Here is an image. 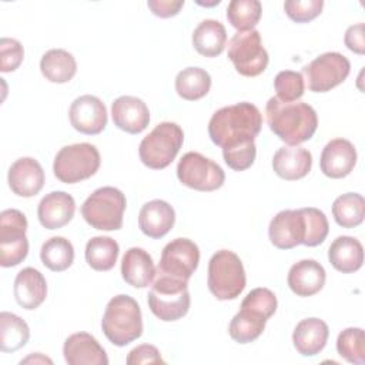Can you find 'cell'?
Masks as SVG:
<instances>
[{
  "label": "cell",
  "instance_id": "obj_1",
  "mask_svg": "<svg viewBox=\"0 0 365 365\" xmlns=\"http://www.w3.org/2000/svg\"><path fill=\"white\" fill-rule=\"evenodd\" d=\"M261 127L262 115L258 107L242 101L217 110L208 123V135L224 150L254 141Z\"/></svg>",
  "mask_w": 365,
  "mask_h": 365
},
{
  "label": "cell",
  "instance_id": "obj_2",
  "mask_svg": "<svg viewBox=\"0 0 365 365\" xmlns=\"http://www.w3.org/2000/svg\"><path fill=\"white\" fill-rule=\"evenodd\" d=\"M265 114L269 130L289 145L308 141L318 127L315 110L302 101L284 103L271 97L265 106Z\"/></svg>",
  "mask_w": 365,
  "mask_h": 365
},
{
  "label": "cell",
  "instance_id": "obj_3",
  "mask_svg": "<svg viewBox=\"0 0 365 365\" xmlns=\"http://www.w3.org/2000/svg\"><path fill=\"white\" fill-rule=\"evenodd\" d=\"M101 329L115 346H125L143 334V318L138 302L125 294L113 297L104 311Z\"/></svg>",
  "mask_w": 365,
  "mask_h": 365
},
{
  "label": "cell",
  "instance_id": "obj_4",
  "mask_svg": "<svg viewBox=\"0 0 365 365\" xmlns=\"http://www.w3.org/2000/svg\"><path fill=\"white\" fill-rule=\"evenodd\" d=\"M147 302L151 312L161 321L170 322L182 318L191 304L188 281L174 278L155 269Z\"/></svg>",
  "mask_w": 365,
  "mask_h": 365
},
{
  "label": "cell",
  "instance_id": "obj_5",
  "mask_svg": "<svg viewBox=\"0 0 365 365\" xmlns=\"http://www.w3.org/2000/svg\"><path fill=\"white\" fill-rule=\"evenodd\" d=\"M208 289L220 299H235L247 284L245 269L240 257L228 250L217 251L208 262Z\"/></svg>",
  "mask_w": 365,
  "mask_h": 365
},
{
  "label": "cell",
  "instance_id": "obj_6",
  "mask_svg": "<svg viewBox=\"0 0 365 365\" xmlns=\"http://www.w3.org/2000/svg\"><path fill=\"white\" fill-rule=\"evenodd\" d=\"M182 143L184 133L178 124L171 121L160 123L141 140L138 147L140 160L148 168L163 170L177 157Z\"/></svg>",
  "mask_w": 365,
  "mask_h": 365
},
{
  "label": "cell",
  "instance_id": "obj_7",
  "mask_svg": "<svg viewBox=\"0 0 365 365\" xmlns=\"http://www.w3.org/2000/svg\"><path fill=\"white\" fill-rule=\"evenodd\" d=\"M127 205L125 195L115 187L97 188L81 205V215L88 225L101 231H115L123 225Z\"/></svg>",
  "mask_w": 365,
  "mask_h": 365
},
{
  "label": "cell",
  "instance_id": "obj_8",
  "mask_svg": "<svg viewBox=\"0 0 365 365\" xmlns=\"http://www.w3.org/2000/svg\"><path fill=\"white\" fill-rule=\"evenodd\" d=\"M100 153L88 143L63 147L54 157L53 171L64 184H76L94 175L100 168Z\"/></svg>",
  "mask_w": 365,
  "mask_h": 365
},
{
  "label": "cell",
  "instance_id": "obj_9",
  "mask_svg": "<svg viewBox=\"0 0 365 365\" xmlns=\"http://www.w3.org/2000/svg\"><path fill=\"white\" fill-rule=\"evenodd\" d=\"M228 58L241 76H259L268 66V53L259 31L255 29L237 31L228 43Z\"/></svg>",
  "mask_w": 365,
  "mask_h": 365
},
{
  "label": "cell",
  "instance_id": "obj_10",
  "mask_svg": "<svg viewBox=\"0 0 365 365\" xmlns=\"http://www.w3.org/2000/svg\"><path fill=\"white\" fill-rule=\"evenodd\" d=\"M27 218L16 210L9 208L0 214V265L4 268L19 265L29 254L26 237Z\"/></svg>",
  "mask_w": 365,
  "mask_h": 365
},
{
  "label": "cell",
  "instance_id": "obj_11",
  "mask_svg": "<svg viewBox=\"0 0 365 365\" xmlns=\"http://www.w3.org/2000/svg\"><path fill=\"white\" fill-rule=\"evenodd\" d=\"M177 177L182 185L204 192L218 190L225 181L222 168L195 151H190L181 157L177 164Z\"/></svg>",
  "mask_w": 365,
  "mask_h": 365
},
{
  "label": "cell",
  "instance_id": "obj_12",
  "mask_svg": "<svg viewBox=\"0 0 365 365\" xmlns=\"http://www.w3.org/2000/svg\"><path fill=\"white\" fill-rule=\"evenodd\" d=\"M351 71L349 60L336 51H328L302 68L308 88L314 93H327L345 81Z\"/></svg>",
  "mask_w": 365,
  "mask_h": 365
},
{
  "label": "cell",
  "instance_id": "obj_13",
  "mask_svg": "<svg viewBox=\"0 0 365 365\" xmlns=\"http://www.w3.org/2000/svg\"><path fill=\"white\" fill-rule=\"evenodd\" d=\"M200 262V250L188 238H175L170 241L161 252L157 271L178 279L188 281Z\"/></svg>",
  "mask_w": 365,
  "mask_h": 365
},
{
  "label": "cell",
  "instance_id": "obj_14",
  "mask_svg": "<svg viewBox=\"0 0 365 365\" xmlns=\"http://www.w3.org/2000/svg\"><path fill=\"white\" fill-rule=\"evenodd\" d=\"M68 117L74 130L88 135L100 134L107 125V108L98 97L91 94L77 97L70 106Z\"/></svg>",
  "mask_w": 365,
  "mask_h": 365
},
{
  "label": "cell",
  "instance_id": "obj_15",
  "mask_svg": "<svg viewBox=\"0 0 365 365\" xmlns=\"http://www.w3.org/2000/svg\"><path fill=\"white\" fill-rule=\"evenodd\" d=\"M268 235L274 247L291 250L304 242L305 218L299 210H282L269 222Z\"/></svg>",
  "mask_w": 365,
  "mask_h": 365
},
{
  "label": "cell",
  "instance_id": "obj_16",
  "mask_svg": "<svg viewBox=\"0 0 365 365\" xmlns=\"http://www.w3.org/2000/svg\"><path fill=\"white\" fill-rule=\"evenodd\" d=\"M7 181L16 195L29 198L41 191L44 185V171L37 160L21 157L9 168Z\"/></svg>",
  "mask_w": 365,
  "mask_h": 365
},
{
  "label": "cell",
  "instance_id": "obj_17",
  "mask_svg": "<svg viewBox=\"0 0 365 365\" xmlns=\"http://www.w3.org/2000/svg\"><path fill=\"white\" fill-rule=\"evenodd\" d=\"M111 117L114 125L130 134L144 131L150 123L147 104L134 96H121L115 98L111 104Z\"/></svg>",
  "mask_w": 365,
  "mask_h": 365
},
{
  "label": "cell",
  "instance_id": "obj_18",
  "mask_svg": "<svg viewBox=\"0 0 365 365\" xmlns=\"http://www.w3.org/2000/svg\"><path fill=\"white\" fill-rule=\"evenodd\" d=\"M356 164V150L345 138H334L321 153V171L329 178H344L351 174Z\"/></svg>",
  "mask_w": 365,
  "mask_h": 365
},
{
  "label": "cell",
  "instance_id": "obj_19",
  "mask_svg": "<svg viewBox=\"0 0 365 365\" xmlns=\"http://www.w3.org/2000/svg\"><path fill=\"white\" fill-rule=\"evenodd\" d=\"M68 365H107L108 356L98 341L88 332L71 334L63 345Z\"/></svg>",
  "mask_w": 365,
  "mask_h": 365
},
{
  "label": "cell",
  "instance_id": "obj_20",
  "mask_svg": "<svg viewBox=\"0 0 365 365\" xmlns=\"http://www.w3.org/2000/svg\"><path fill=\"white\" fill-rule=\"evenodd\" d=\"M76 211L74 198L64 191H51L41 198L37 207L40 224L47 230H57L68 224Z\"/></svg>",
  "mask_w": 365,
  "mask_h": 365
},
{
  "label": "cell",
  "instance_id": "obj_21",
  "mask_svg": "<svg viewBox=\"0 0 365 365\" xmlns=\"http://www.w3.org/2000/svg\"><path fill=\"white\" fill-rule=\"evenodd\" d=\"M327 279L324 267L315 259H301L288 271V287L298 297H311L319 292Z\"/></svg>",
  "mask_w": 365,
  "mask_h": 365
},
{
  "label": "cell",
  "instance_id": "obj_22",
  "mask_svg": "<svg viewBox=\"0 0 365 365\" xmlns=\"http://www.w3.org/2000/svg\"><path fill=\"white\" fill-rule=\"evenodd\" d=\"M312 167L311 153L299 145L281 147L272 157L274 173L287 181L304 178Z\"/></svg>",
  "mask_w": 365,
  "mask_h": 365
},
{
  "label": "cell",
  "instance_id": "obj_23",
  "mask_svg": "<svg viewBox=\"0 0 365 365\" xmlns=\"http://www.w3.org/2000/svg\"><path fill=\"white\" fill-rule=\"evenodd\" d=\"M175 222L174 208L163 200L145 202L138 214V227L150 238H163L171 231Z\"/></svg>",
  "mask_w": 365,
  "mask_h": 365
},
{
  "label": "cell",
  "instance_id": "obj_24",
  "mask_svg": "<svg viewBox=\"0 0 365 365\" xmlns=\"http://www.w3.org/2000/svg\"><path fill=\"white\" fill-rule=\"evenodd\" d=\"M17 304L24 309L38 308L47 297V282L43 274L31 267L23 268L14 279L13 287Z\"/></svg>",
  "mask_w": 365,
  "mask_h": 365
},
{
  "label": "cell",
  "instance_id": "obj_25",
  "mask_svg": "<svg viewBox=\"0 0 365 365\" xmlns=\"http://www.w3.org/2000/svg\"><path fill=\"white\" fill-rule=\"evenodd\" d=\"M328 336L329 329L322 319L305 318L297 324L292 342L298 354L302 356H314L325 348Z\"/></svg>",
  "mask_w": 365,
  "mask_h": 365
},
{
  "label": "cell",
  "instance_id": "obj_26",
  "mask_svg": "<svg viewBox=\"0 0 365 365\" xmlns=\"http://www.w3.org/2000/svg\"><path fill=\"white\" fill-rule=\"evenodd\" d=\"M123 279L134 288L148 287L155 277V267L151 255L138 247L125 251L121 261Z\"/></svg>",
  "mask_w": 365,
  "mask_h": 365
},
{
  "label": "cell",
  "instance_id": "obj_27",
  "mask_svg": "<svg viewBox=\"0 0 365 365\" xmlns=\"http://www.w3.org/2000/svg\"><path fill=\"white\" fill-rule=\"evenodd\" d=\"M328 259L331 265L344 274L358 271L364 262L362 244L349 235H341L332 241L328 250Z\"/></svg>",
  "mask_w": 365,
  "mask_h": 365
},
{
  "label": "cell",
  "instance_id": "obj_28",
  "mask_svg": "<svg viewBox=\"0 0 365 365\" xmlns=\"http://www.w3.org/2000/svg\"><path fill=\"white\" fill-rule=\"evenodd\" d=\"M227 43V31L218 20H202L192 33V46L204 57L220 56Z\"/></svg>",
  "mask_w": 365,
  "mask_h": 365
},
{
  "label": "cell",
  "instance_id": "obj_29",
  "mask_svg": "<svg viewBox=\"0 0 365 365\" xmlns=\"http://www.w3.org/2000/svg\"><path fill=\"white\" fill-rule=\"evenodd\" d=\"M40 70L46 80L57 84L68 83L77 73V63L71 53L63 48L46 51L40 60Z\"/></svg>",
  "mask_w": 365,
  "mask_h": 365
},
{
  "label": "cell",
  "instance_id": "obj_30",
  "mask_svg": "<svg viewBox=\"0 0 365 365\" xmlns=\"http://www.w3.org/2000/svg\"><path fill=\"white\" fill-rule=\"evenodd\" d=\"M265 324L267 318L259 312L241 307L230 322L228 334L238 344H250L262 334Z\"/></svg>",
  "mask_w": 365,
  "mask_h": 365
},
{
  "label": "cell",
  "instance_id": "obj_31",
  "mask_svg": "<svg viewBox=\"0 0 365 365\" xmlns=\"http://www.w3.org/2000/svg\"><path fill=\"white\" fill-rule=\"evenodd\" d=\"M211 88V76L200 67H187L175 77L177 94L188 101H195L208 94Z\"/></svg>",
  "mask_w": 365,
  "mask_h": 365
},
{
  "label": "cell",
  "instance_id": "obj_32",
  "mask_svg": "<svg viewBox=\"0 0 365 365\" xmlns=\"http://www.w3.org/2000/svg\"><path fill=\"white\" fill-rule=\"evenodd\" d=\"M30 338V329L24 319L13 312L0 314V351L14 352L23 348Z\"/></svg>",
  "mask_w": 365,
  "mask_h": 365
},
{
  "label": "cell",
  "instance_id": "obj_33",
  "mask_svg": "<svg viewBox=\"0 0 365 365\" xmlns=\"http://www.w3.org/2000/svg\"><path fill=\"white\" fill-rule=\"evenodd\" d=\"M120 247L111 237H93L86 245V261L96 271H110L118 258Z\"/></svg>",
  "mask_w": 365,
  "mask_h": 365
},
{
  "label": "cell",
  "instance_id": "obj_34",
  "mask_svg": "<svg viewBox=\"0 0 365 365\" xmlns=\"http://www.w3.org/2000/svg\"><path fill=\"white\" fill-rule=\"evenodd\" d=\"M332 215L342 228H355L362 224L365 217V200L358 192H346L335 198Z\"/></svg>",
  "mask_w": 365,
  "mask_h": 365
},
{
  "label": "cell",
  "instance_id": "obj_35",
  "mask_svg": "<svg viewBox=\"0 0 365 365\" xmlns=\"http://www.w3.org/2000/svg\"><path fill=\"white\" fill-rule=\"evenodd\" d=\"M41 262L54 272L66 271L74 261L73 244L64 237H51L40 250Z\"/></svg>",
  "mask_w": 365,
  "mask_h": 365
},
{
  "label": "cell",
  "instance_id": "obj_36",
  "mask_svg": "<svg viewBox=\"0 0 365 365\" xmlns=\"http://www.w3.org/2000/svg\"><path fill=\"white\" fill-rule=\"evenodd\" d=\"M262 14V6L258 0H232L227 7V20L238 31L252 30Z\"/></svg>",
  "mask_w": 365,
  "mask_h": 365
},
{
  "label": "cell",
  "instance_id": "obj_37",
  "mask_svg": "<svg viewBox=\"0 0 365 365\" xmlns=\"http://www.w3.org/2000/svg\"><path fill=\"white\" fill-rule=\"evenodd\" d=\"M338 354L354 365L365 364V336L362 328H346L336 338Z\"/></svg>",
  "mask_w": 365,
  "mask_h": 365
},
{
  "label": "cell",
  "instance_id": "obj_38",
  "mask_svg": "<svg viewBox=\"0 0 365 365\" xmlns=\"http://www.w3.org/2000/svg\"><path fill=\"white\" fill-rule=\"evenodd\" d=\"M274 87L277 91V98L284 103L298 101L305 91V81L301 73L292 70L279 71L275 76Z\"/></svg>",
  "mask_w": 365,
  "mask_h": 365
},
{
  "label": "cell",
  "instance_id": "obj_39",
  "mask_svg": "<svg viewBox=\"0 0 365 365\" xmlns=\"http://www.w3.org/2000/svg\"><path fill=\"white\" fill-rule=\"evenodd\" d=\"M301 211L305 218V238L302 244L307 247H317L322 244L329 231L325 214L315 207L301 208Z\"/></svg>",
  "mask_w": 365,
  "mask_h": 365
},
{
  "label": "cell",
  "instance_id": "obj_40",
  "mask_svg": "<svg viewBox=\"0 0 365 365\" xmlns=\"http://www.w3.org/2000/svg\"><path fill=\"white\" fill-rule=\"evenodd\" d=\"M277 297L275 294L268 288H254L251 289L245 298L241 302V307L251 308L257 312H259L262 317L269 319L275 311H277Z\"/></svg>",
  "mask_w": 365,
  "mask_h": 365
},
{
  "label": "cell",
  "instance_id": "obj_41",
  "mask_svg": "<svg viewBox=\"0 0 365 365\" xmlns=\"http://www.w3.org/2000/svg\"><path fill=\"white\" fill-rule=\"evenodd\" d=\"M322 0H287L284 10L295 23H308L318 17L322 11Z\"/></svg>",
  "mask_w": 365,
  "mask_h": 365
},
{
  "label": "cell",
  "instance_id": "obj_42",
  "mask_svg": "<svg viewBox=\"0 0 365 365\" xmlns=\"http://www.w3.org/2000/svg\"><path fill=\"white\" fill-rule=\"evenodd\" d=\"M257 155L255 143H245L232 148H224L222 157L225 164L234 171H244L254 164Z\"/></svg>",
  "mask_w": 365,
  "mask_h": 365
},
{
  "label": "cell",
  "instance_id": "obj_43",
  "mask_svg": "<svg viewBox=\"0 0 365 365\" xmlns=\"http://www.w3.org/2000/svg\"><path fill=\"white\" fill-rule=\"evenodd\" d=\"M24 57V48L16 38L3 37L0 40V70L10 73L19 68Z\"/></svg>",
  "mask_w": 365,
  "mask_h": 365
},
{
  "label": "cell",
  "instance_id": "obj_44",
  "mask_svg": "<svg viewBox=\"0 0 365 365\" xmlns=\"http://www.w3.org/2000/svg\"><path fill=\"white\" fill-rule=\"evenodd\" d=\"M125 362L128 365H140V364H164V359L160 355V351L150 344H143L135 348H133L128 355Z\"/></svg>",
  "mask_w": 365,
  "mask_h": 365
},
{
  "label": "cell",
  "instance_id": "obj_45",
  "mask_svg": "<svg viewBox=\"0 0 365 365\" xmlns=\"http://www.w3.org/2000/svg\"><path fill=\"white\" fill-rule=\"evenodd\" d=\"M148 9L157 17H173L180 13L184 6V0H148Z\"/></svg>",
  "mask_w": 365,
  "mask_h": 365
},
{
  "label": "cell",
  "instance_id": "obj_46",
  "mask_svg": "<svg viewBox=\"0 0 365 365\" xmlns=\"http://www.w3.org/2000/svg\"><path fill=\"white\" fill-rule=\"evenodd\" d=\"M345 46L356 53V54H364L365 53V34H364V23H358L354 26H349L345 31L344 37Z\"/></svg>",
  "mask_w": 365,
  "mask_h": 365
},
{
  "label": "cell",
  "instance_id": "obj_47",
  "mask_svg": "<svg viewBox=\"0 0 365 365\" xmlns=\"http://www.w3.org/2000/svg\"><path fill=\"white\" fill-rule=\"evenodd\" d=\"M29 362H34V364H53V361L50 359V358H47V356H43L41 354H33V355H30V356H27V358H24V359H21L20 361V364L23 365V364H29Z\"/></svg>",
  "mask_w": 365,
  "mask_h": 365
}]
</instances>
